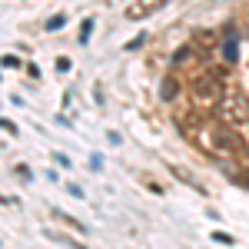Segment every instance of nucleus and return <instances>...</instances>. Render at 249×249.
I'll return each mask as SVG.
<instances>
[{"label":"nucleus","instance_id":"f257e3e1","mask_svg":"<svg viewBox=\"0 0 249 249\" xmlns=\"http://www.w3.org/2000/svg\"><path fill=\"white\" fill-rule=\"evenodd\" d=\"M193 93L199 96V100H206V103H216V100L223 96V80L210 70V73H203V77L193 80Z\"/></svg>","mask_w":249,"mask_h":249},{"label":"nucleus","instance_id":"f03ea898","mask_svg":"<svg viewBox=\"0 0 249 249\" xmlns=\"http://www.w3.org/2000/svg\"><path fill=\"white\" fill-rule=\"evenodd\" d=\"M166 0H156V3H130L126 7V20H140V17H146V14H153L156 7H163Z\"/></svg>","mask_w":249,"mask_h":249},{"label":"nucleus","instance_id":"7ed1b4c3","mask_svg":"<svg viewBox=\"0 0 249 249\" xmlns=\"http://www.w3.org/2000/svg\"><path fill=\"white\" fill-rule=\"evenodd\" d=\"M170 173L176 176V179H183V183H186L190 190H196V193H206V186H199V179H196V176H193L190 170H183V166H173V163H170Z\"/></svg>","mask_w":249,"mask_h":249},{"label":"nucleus","instance_id":"20e7f679","mask_svg":"<svg viewBox=\"0 0 249 249\" xmlns=\"http://www.w3.org/2000/svg\"><path fill=\"white\" fill-rule=\"evenodd\" d=\"M193 40H196V47H203V50H213V47H216V34H213V30H196Z\"/></svg>","mask_w":249,"mask_h":249},{"label":"nucleus","instance_id":"39448f33","mask_svg":"<svg viewBox=\"0 0 249 249\" xmlns=\"http://www.w3.org/2000/svg\"><path fill=\"white\" fill-rule=\"evenodd\" d=\"M176 93H179V83H176V77H166V80H163V87H160V96H163V100H173Z\"/></svg>","mask_w":249,"mask_h":249},{"label":"nucleus","instance_id":"423d86ee","mask_svg":"<svg viewBox=\"0 0 249 249\" xmlns=\"http://www.w3.org/2000/svg\"><path fill=\"white\" fill-rule=\"evenodd\" d=\"M226 34H230V40L223 43V57H226V60L232 63V60L239 57V53H236V30H226Z\"/></svg>","mask_w":249,"mask_h":249},{"label":"nucleus","instance_id":"0eeeda50","mask_svg":"<svg viewBox=\"0 0 249 249\" xmlns=\"http://www.w3.org/2000/svg\"><path fill=\"white\" fill-rule=\"evenodd\" d=\"M60 219H63V223H67V226H73V230L77 232H87V226H83V223H80V219H73V216H67V213H57Z\"/></svg>","mask_w":249,"mask_h":249},{"label":"nucleus","instance_id":"6e6552de","mask_svg":"<svg viewBox=\"0 0 249 249\" xmlns=\"http://www.w3.org/2000/svg\"><path fill=\"white\" fill-rule=\"evenodd\" d=\"M63 23H67V14H57V17H50V20H47V30H60Z\"/></svg>","mask_w":249,"mask_h":249},{"label":"nucleus","instance_id":"1a4fd4ad","mask_svg":"<svg viewBox=\"0 0 249 249\" xmlns=\"http://www.w3.org/2000/svg\"><path fill=\"white\" fill-rule=\"evenodd\" d=\"M143 43H146V34H140V37H133L130 43H126V47H123V50H140Z\"/></svg>","mask_w":249,"mask_h":249},{"label":"nucleus","instance_id":"9d476101","mask_svg":"<svg viewBox=\"0 0 249 249\" xmlns=\"http://www.w3.org/2000/svg\"><path fill=\"white\" fill-rule=\"evenodd\" d=\"M90 30H93V20H83V30H80V43L90 40Z\"/></svg>","mask_w":249,"mask_h":249},{"label":"nucleus","instance_id":"9b49d317","mask_svg":"<svg viewBox=\"0 0 249 249\" xmlns=\"http://www.w3.org/2000/svg\"><path fill=\"white\" fill-rule=\"evenodd\" d=\"M213 239H216V243H223V246H230V243H232L230 232H213Z\"/></svg>","mask_w":249,"mask_h":249},{"label":"nucleus","instance_id":"f8f14e48","mask_svg":"<svg viewBox=\"0 0 249 249\" xmlns=\"http://www.w3.org/2000/svg\"><path fill=\"white\" fill-rule=\"evenodd\" d=\"M53 160H57V166H67V170L73 166V163H70V156H63V153H53Z\"/></svg>","mask_w":249,"mask_h":249},{"label":"nucleus","instance_id":"ddd939ff","mask_svg":"<svg viewBox=\"0 0 249 249\" xmlns=\"http://www.w3.org/2000/svg\"><path fill=\"white\" fill-rule=\"evenodd\" d=\"M236 183H239V186H246V190H249V170L236 173Z\"/></svg>","mask_w":249,"mask_h":249},{"label":"nucleus","instance_id":"4468645a","mask_svg":"<svg viewBox=\"0 0 249 249\" xmlns=\"http://www.w3.org/2000/svg\"><path fill=\"white\" fill-rule=\"evenodd\" d=\"M57 70H60V73H67V70H70V60L60 57V60H57Z\"/></svg>","mask_w":249,"mask_h":249},{"label":"nucleus","instance_id":"2eb2a0df","mask_svg":"<svg viewBox=\"0 0 249 249\" xmlns=\"http://www.w3.org/2000/svg\"><path fill=\"white\" fill-rule=\"evenodd\" d=\"M3 67H14V70H17V67H20V60H17V57H10V53H7V57H3Z\"/></svg>","mask_w":249,"mask_h":249},{"label":"nucleus","instance_id":"dca6fc26","mask_svg":"<svg viewBox=\"0 0 249 249\" xmlns=\"http://www.w3.org/2000/svg\"><path fill=\"white\" fill-rule=\"evenodd\" d=\"M90 170H103V156H93L90 160Z\"/></svg>","mask_w":249,"mask_h":249}]
</instances>
